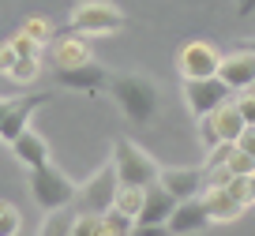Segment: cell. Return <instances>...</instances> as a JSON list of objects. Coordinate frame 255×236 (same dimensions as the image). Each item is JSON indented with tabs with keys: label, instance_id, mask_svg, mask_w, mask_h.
Returning <instances> with one entry per match:
<instances>
[{
	"label": "cell",
	"instance_id": "obj_1",
	"mask_svg": "<svg viewBox=\"0 0 255 236\" xmlns=\"http://www.w3.org/2000/svg\"><path fill=\"white\" fill-rule=\"evenodd\" d=\"M105 90L135 127H146L158 117V87H154V79L139 75V71H120V75H109Z\"/></svg>",
	"mask_w": 255,
	"mask_h": 236
},
{
	"label": "cell",
	"instance_id": "obj_2",
	"mask_svg": "<svg viewBox=\"0 0 255 236\" xmlns=\"http://www.w3.org/2000/svg\"><path fill=\"white\" fill-rule=\"evenodd\" d=\"M128 26L124 11L113 4V0H79L72 8L68 19V30L87 34V38H102V34H120Z\"/></svg>",
	"mask_w": 255,
	"mask_h": 236
},
{
	"label": "cell",
	"instance_id": "obj_3",
	"mask_svg": "<svg viewBox=\"0 0 255 236\" xmlns=\"http://www.w3.org/2000/svg\"><path fill=\"white\" fill-rule=\"evenodd\" d=\"M109 165L117 169V180L120 184H139V188H146V184L158 180V161H154L150 154H146L139 142L131 139H113V157Z\"/></svg>",
	"mask_w": 255,
	"mask_h": 236
},
{
	"label": "cell",
	"instance_id": "obj_4",
	"mask_svg": "<svg viewBox=\"0 0 255 236\" xmlns=\"http://www.w3.org/2000/svg\"><path fill=\"white\" fill-rule=\"evenodd\" d=\"M75 191H79V184H72L68 173H60L53 161L30 169V195L41 210H56V206L75 203Z\"/></svg>",
	"mask_w": 255,
	"mask_h": 236
},
{
	"label": "cell",
	"instance_id": "obj_5",
	"mask_svg": "<svg viewBox=\"0 0 255 236\" xmlns=\"http://www.w3.org/2000/svg\"><path fill=\"white\" fill-rule=\"evenodd\" d=\"M180 94H184L188 113L199 120V117H207V113H214L222 102H229L233 87H229V83H222L218 75H207V79H184Z\"/></svg>",
	"mask_w": 255,
	"mask_h": 236
},
{
	"label": "cell",
	"instance_id": "obj_6",
	"mask_svg": "<svg viewBox=\"0 0 255 236\" xmlns=\"http://www.w3.org/2000/svg\"><path fill=\"white\" fill-rule=\"evenodd\" d=\"M244 131V117H240V109L229 102H222L214 113H207V117H199V139L203 146H218V142H233L237 135Z\"/></svg>",
	"mask_w": 255,
	"mask_h": 236
},
{
	"label": "cell",
	"instance_id": "obj_7",
	"mask_svg": "<svg viewBox=\"0 0 255 236\" xmlns=\"http://www.w3.org/2000/svg\"><path fill=\"white\" fill-rule=\"evenodd\" d=\"M218 64H222V53H218L207 38L184 41L180 53H176V71H180V79H207V75H218Z\"/></svg>",
	"mask_w": 255,
	"mask_h": 236
},
{
	"label": "cell",
	"instance_id": "obj_8",
	"mask_svg": "<svg viewBox=\"0 0 255 236\" xmlns=\"http://www.w3.org/2000/svg\"><path fill=\"white\" fill-rule=\"evenodd\" d=\"M53 98H56V94H49V90H41V94H26V98H8V105H4V117H0V139L11 146V139H15V135H23L26 127H30L34 109L49 105Z\"/></svg>",
	"mask_w": 255,
	"mask_h": 236
},
{
	"label": "cell",
	"instance_id": "obj_9",
	"mask_svg": "<svg viewBox=\"0 0 255 236\" xmlns=\"http://www.w3.org/2000/svg\"><path fill=\"white\" fill-rule=\"evenodd\" d=\"M173 206H176V195H173V191H165L158 180L146 184L143 210H139V218H135V233H158V229H165Z\"/></svg>",
	"mask_w": 255,
	"mask_h": 236
},
{
	"label": "cell",
	"instance_id": "obj_10",
	"mask_svg": "<svg viewBox=\"0 0 255 236\" xmlns=\"http://www.w3.org/2000/svg\"><path fill=\"white\" fill-rule=\"evenodd\" d=\"M214 225L207 214V203H203V195H191V199H176L173 214H169L165 229L176 236H195V233H207V229Z\"/></svg>",
	"mask_w": 255,
	"mask_h": 236
},
{
	"label": "cell",
	"instance_id": "obj_11",
	"mask_svg": "<svg viewBox=\"0 0 255 236\" xmlns=\"http://www.w3.org/2000/svg\"><path fill=\"white\" fill-rule=\"evenodd\" d=\"M203 203H207V214L214 225H229V221H240L248 210V203L229 188V184H207L203 188Z\"/></svg>",
	"mask_w": 255,
	"mask_h": 236
},
{
	"label": "cell",
	"instance_id": "obj_12",
	"mask_svg": "<svg viewBox=\"0 0 255 236\" xmlns=\"http://www.w3.org/2000/svg\"><path fill=\"white\" fill-rule=\"evenodd\" d=\"M218 79H222V83H229L233 94H237V90L255 87V49L244 45V49H233V53H222Z\"/></svg>",
	"mask_w": 255,
	"mask_h": 236
},
{
	"label": "cell",
	"instance_id": "obj_13",
	"mask_svg": "<svg viewBox=\"0 0 255 236\" xmlns=\"http://www.w3.org/2000/svg\"><path fill=\"white\" fill-rule=\"evenodd\" d=\"M117 169L113 165H105V169H98L94 176H90L87 184H83L79 191H75V199L83 203V210H94V214H102V210H109L113 206V195H117Z\"/></svg>",
	"mask_w": 255,
	"mask_h": 236
},
{
	"label": "cell",
	"instance_id": "obj_14",
	"mask_svg": "<svg viewBox=\"0 0 255 236\" xmlns=\"http://www.w3.org/2000/svg\"><path fill=\"white\" fill-rule=\"evenodd\" d=\"M56 83L68 90H83V94H98V90L109 87V71L98 60L75 64V68H56Z\"/></svg>",
	"mask_w": 255,
	"mask_h": 236
},
{
	"label": "cell",
	"instance_id": "obj_15",
	"mask_svg": "<svg viewBox=\"0 0 255 236\" xmlns=\"http://www.w3.org/2000/svg\"><path fill=\"white\" fill-rule=\"evenodd\" d=\"M49 56H53V64H56V68H75V64L94 60L87 34H75V30H60V34H53Z\"/></svg>",
	"mask_w": 255,
	"mask_h": 236
},
{
	"label": "cell",
	"instance_id": "obj_16",
	"mask_svg": "<svg viewBox=\"0 0 255 236\" xmlns=\"http://www.w3.org/2000/svg\"><path fill=\"white\" fill-rule=\"evenodd\" d=\"M158 184L165 191H173L176 199H191V195H203L207 173L203 169H158Z\"/></svg>",
	"mask_w": 255,
	"mask_h": 236
},
{
	"label": "cell",
	"instance_id": "obj_17",
	"mask_svg": "<svg viewBox=\"0 0 255 236\" xmlns=\"http://www.w3.org/2000/svg\"><path fill=\"white\" fill-rule=\"evenodd\" d=\"M11 154H15L26 169H38V165H45V161H49V142L41 139L34 127H26L23 135L11 139Z\"/></svg>",
	"mask_w": 255,
	"mask_h": 236
},
{
	"label": "cell",
	"instance_id": "obj_18",
	"mask_svg": "<svg viewBox=\"0 0 255 236\" xmlns=\"http://www.w3.org/2000/svg\"><path fill=\"white\" fill-rule=\"evenodd\" d=\"M143 195H146V188H139V184H117L113 206L124 210V214H131V218H139V210H143Z\"/></svg>",
	"mask_w": 255,
	"mask_h": 236
},
{
	"label": "cell",
	"instance_id": "obj_19",
	"mask_svg": "<svg viewBox=\"0 0 255 236\" xmlns=\"http://www.w3.org/2000/svg\"><path fill=\"white\" fill-rule=\"evenodd\" d=\"M72 229H75V210H68V206L49 210V218L41 221V233L45 236H72Z\"/></svg>",
	"mask_w": 255,
	"mask_h": 236
},
{
	"label": "cell",
	"instance_id": "obj_20",
	"mask_svg": "<svg viewBox=\"0 0 255 236\" xmlns=\"http://www.w3.org/2000/svg\"><path fill=\"white\" fill-rule=\"evenodd\" d=\"M102 225H105V236H131L135 233V218L124 214V210H117V206L102 210Z\"/></svg>",
	"mask_w": 255,
	"mask_h": 236
},
{
	"label": "cell",
	"instance_id": "obj_21",
	"mask_svg": "<svg viewBox=\"0 0 255 236\" xmlns=\"http://www.w3.org/2000/svg\"><path fill=\"white\" fill-rule=\"evenodd\" d=\"M38 75H41V60H38V56H19V60L11 64V71H8V79L19 83V87L38 83Z\"/></svg>",
	"mask_w": 255,
	"mask_h": 236
},
{
	"label": "cell",
	"instance_id": "obj_22",
	"mask_svg": "<svg viewBox=\"0 0 255 236\" xmlns=\"http://www.w3.org/2000/svg\"><path fill=\"white\" fill-rule=\"evenodd\" d=\"M72 236H105L102 214H94V210H79V214H75V229H72Z\"/></svg>",
	"mask_w": 255,
	"mask_h": 236
},
{
	"label": "cell",
	"instance_id": "obj_23",
	"mask_svg": "<svg viewBox=\"0 0 255 236\" xmlns=\"http://www.w3.org/2000/svg\"><path fill=\"white\" fill-rule=\"evenodd\" d=\"M19 229H23V214H19V206L8 203V199H0V236H15Z\"/></svg>",
	"mask_w": 255,
	"mask_h": 236
},
{
	"label": "cell",
	"instance_id": "obj_24",
	"mask_svg": "<svg viewBox=\"0 0 255 236\" xmlns=\"http://www.w3.org/2000/svg\"><path fill=\"white\" fill-rule=\"evenodd\" d=\"M225 169H229V176H252L255 173V157L244 154V150L233 142V154H229V161H225Z\"/></svg>",
	"mask_w": 255,
	"mask_h": 236
},
{
	"label": "cell",
	"instance_id": "obj_25",
	"mask_svg": "<svg viewBox=\"0 0 255 236\" xmlns=\"http://www.w3.org/2000/svg\"><path fill=\"white\" fill-rule=\"evenodd\" d=\"M23 34H30L38 45H45V41H53V26H49V19H41V15H30L23 26H19Z\"/></svg>",
	"mask_w": 255,
	"mask_h": 236
},
{
	"label": "cell",
	"instance_id": "obj_26",
	"mask_svg": "<svg viewBox=\"0 0 255 236\" xmlns=\"http://www.w3.org/2000/svg\"><path fill=\"white\" fill-rule=\"evenodd\" d=\"M233 105L240 109V117H244V124H255V90H237L233 94Z\"/></svg>",
	"mask_w": 255,
	"mask_h": 236
},
{
	"label": "cell",
	"instance_id": "obj_27",
	"mask_svg": "<svg viewBox=\"0 0 255 236\" xmlns=\"http://www.w3.org/2000/svg\"><path fill=\"white\" fill-rule=\"evenodd\" d=\"M8 45L11 49H15V56H38V41H34L30 38V34H23V30H19V34H11V38H8Z\"/></svg>",
	"mask_w": 255,
	"mask_h": 236
},
{
	"label": "cell",
	"instance_id": "obj_28",
	"mask_svg": "<svg viewBox=\"0 0 255 236\" xmlns=\"http://www.w3.org/2000/svg\"><path fill=\"white\" fill-rule=\"evenodd\" d=\"M233 142H237L244 154H252V157H255V124H244V131H240Z\"/></svg>",
	"mask_w": 255,
	"mask_h": 236
},
{
	"label": "cell",
	"instance_id": "obj_29",
	"mask_svg": "<svg viewBox=\"0 0 255 236\" xmlns=\"http://www.w3.org/2000/svg\"><path fill=\"white\" fill-rule=\"evenodd\" d=\"M15 60H19V56H15V49H11L8 41H0V75H8Z\"/></svg>",
	"mask_w": 255,
	"mask_h": 236
},
{
	"label": "cell",
	"instance_id": "obj_30",
	"mask_svg": "<svg viewBox=\"0 0 255 236\" xmlns=\"http://www.w3.org/2000/svg\"><path fill=\"white\" fill-rule=\"evenodd\" d=\"M237 11H240V15H252V11H255V0H244V4H237Z\"/></svg>",
	"mask_w": 255,
	"mask_h": 236
},
{
	"label": "cell",
	"instance_id": "obj_31",
	"mask_svg": "<svg viewBox=\"0 0 255 236\" xmlns=\"http://www.w3.org/2000/svg\"><path fill=\"white\" fill-rule=\"evenodd\" d=\"M4 105H8V98H0V117H4Z\"/></svg>",
	"mask_w": 255,
	"mask_h": 236
},
{
	"label": "cell",
	"instance_id": "obj_32",
	"mask_svg": "<svg viewBox=\"0 0 255 236\" xmlns=\"http://www.w3.org/2000/svg\"><path fill=\"white\" fill-rule=\"evenodd\" d=\"M252 199H255V173H252Z\"/></svg>",
	"mask_w": 255,
	"mask_h": 236
},
{
	"label": "cell",
	"instance_id": "obj_33",
	"mask_svg": "<svg viewBox=\"0 0 255 236\" xmlns=\"http://www.w3.org/2000/svg\"><path fill=\"white\" fill-rule=\"evenodd\" d=\"M248 45H252V49H255V41H248Z\"/></svg>",
	"mask_w": 255,
	"mask_h": 236
},
{
	"label": "cell",
	"instance_id": "obj_34",
	"mask_svg": "<svg viewBox=\"0 0 255 236\" xmlns=\"http://www.w3.org/2000/svg\"><path fill=\"white\" fill-rule=\"evenodd\" d=\"M237 4H244V0H237Z\"/></svg>",
	"mask_w": 255,
	"mask_h": 236
}]
</instances>
